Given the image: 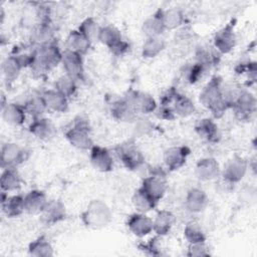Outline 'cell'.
<instances>
[{
  "label": "cell",
  "mask_w": 257,
  "mask_h": 257,
  "mask_svg": "<svg viewBox=\"0 0 257 257\" xmlns=\"http://www.w3.org/2000/svg\"><path fill=\"white\" fill-rule=\"evenodd\" d=\"M28 158V153L16 143H5L1 148V168H16Z\"/></svg>",
  "instance_id": "obj_11"
},
{
  "label": "cell",
  "mask_w": 257,
  "mask_h": 257,
  "mask_svg": "<svg viewBox=\"0 0 257 257\" xmlns=\"http://www.w3.org/2000/svg\"><path fill=\"white\" fill-rule=\"evenodd\" d=\"M207 70L198 62H193V63H189L187 65H185L181 71L182 77L183 79L190 83V84H194L196 83L200 78H202V76L204 75V73Z\"/></svg>",
  "instance_id": "obj_43"
},
{
  "label": "cell",
  "mask_w": 257,
  "mask_h": 257,
  "mask_svg": "<svg viewBox=\"0 0 257 257\" xmlns=\"http://www.w3.org/2000/svg\"><path fill=\"white\" fill-rule=\"evenodd\" d=\"M186 254L189 257H205L209 256L211 253L206 242H199L189 244Z\"/></svg>",
  "instance_id": "obj_44"
},
{
  "label": "cell",
  "mask_w": 257,
  "mask_h": 257,
  "mask_svg": "<svg viewBox=\"0 0 257 257\" xmlns=\"http://www.w3.org/2000/svg\"><path fill=\"white\" fill-rule=\"evenodd\" d=\"M176 222L175 215L169 210H160L153 220V232L157 236L163 237L168 235Z\"/></svg>",
  "instance_id": "obj_28"
},
{
  "label": "cell",
  "mask_w": 257,
  "mask_h": 257,
  "mask_svg": "<svg viewBox=\"0 0 257 257\" xmlns=\"http://www.w3.org/2000/svg\"><path fill=\"white\" fill-rule=\"evenodd\" d=\"M3 120L11 125H22L26 119V110L23 104L16 102H7L1 108Z\"/></svg>",
  "instance_id": "obj_27"
},
{
  "label": "cell",
  "mask_w": 257,
  "mask_h": 257,
  "mask_svg": "<svg viewBox=\"0 0 257 257\" xmlns=\"http://www.w3.org/2000/svg\"><path fill=\"white\" fill-rule=\"evenodd\" d=\"M132 202L137 212L146 213V214L154 210L159 203L149 193H147L142 187H140L135 191L132 197Z\"/></svg>",
  "instance_id": "obj_33"
},
{
  "label": "cell",
  "mask_w": 257,
  "mask_h": 257,
  "mask_svg": "<svg viewBox=\"0 0 257 257\" xmlns=\"http://www.w3.org/2000/svg\"><path fill=\"white\" fill-rule=\"evenodd\" d=\"M91 41H89L82 33H80L77 29L71 30L65 40V45H66V50L72 51L75 53H78L80 55H85L90 46H91Z\"/></svg>",
  "instance_id": "obj_29"
},
{
  "label": "cell",
  "mask_w": 257,
  "mask_h": 257,
  "mask_svg": "<svg viewBox=\"0 0 257 257\" xmlns=\"http://www.w3.org/2000/svg\"><path fill=\"white\" fill-rule=\"evenodd\" d=\"M128 230L137 237H145L153 232V220L146 213H134L126 221Z\"/></svg>",
  "instance_id": "obj_17"
},
{
  "label": "cell",
  "mask_w": 257,
  "mask_h": 257,
  "mask_svg": "<svg viewBox=\"0 0 257 257\" xmlns=\"http://www.w3.org/2000/svg\"><path fill=\"white\" fill-rule=\"evenodd\" d=\"M31 42L35 47L55 42V33L52 23H38L31 32Z\"/></svg>",
  "instance_id": "obj_24"
},
{
  "label": "cell",
  "mask_w": 257,
  "mask_h": 257,
  "mask_svg": "<svg viewBox=\"0 0 257 257\" xmlns=\"http://www.w3.org/2000/svg\"><path fill=\"white\" fill-rule=\"evenodd\" d=\"M48 203L46 194L41 190H31L24 196L25 212L28 214H41Z\"/></svg>",
  "instance_id": "obj_25"
},
{
  "label": "cell",
  "mask_w": 257,
  "mask_h": 257,
  "mask_svg": "<svg viewBox=\"0 0 257 257\" xmlns=\"http://www.w3.org/2000/svg\"><path fill=\"white\" fill-rule=\"evenodd\" d=\"M89 160L92 167L101 173L110 172L113 168V159L110 152L101 146L93 145L89 150Z\"/></svg>",
  "instance_id": "obj_16"
},
{
  "label": "cell",
  "mask_w": 257,
  "mask_h": 257,
  "mask_svg": "<svg viewBox=\"0 0 257 257\" xmlns=\"http://www.w3.org/2000/svg\"><path fill=\"white\" fill-rule=\"evenodd\" d=\"M141 187L158 202L165 196L168 189L166 172L162 168L154 169L143 179Z\"/></svg>",
  "instance_id": "obj_9"
},
{
  "label": "cell",
  "mask_w": 257,
  "mask_h": 257,
  "mask_svg": "<svg viewBox=\"0 0 257 257\" xmlns=\"http://www.w3.org/2000/svg\"><path fill=\"white\" fill-rule=\"evenodd\" d=\"M82 224L89 229H101L112 220V212L108 205L99 199L91 200L80 214Z\"/></svg>",
  "instance_id": "obj_3"
},
{
  "label": "cell",
  "mask_w": 257,
  "mask_h": 257,
  "mask_svg": "<svg viewBox=\"0 0 257 257\" xmlns=\"http://www.w3.org/2000/svg\"><path fill=\"white\" fill-rule=\"evenodd\" d=\"M63 52L56 41L44 46L36 47L35 57L30 65L31 73L35 77H42L51 71L58 64H61Z\"/></svg>",
  "instance_id": "obj_2"
},
{
  "label": "cell",
  "mask_w": 257,
  "mask_h": 257,
  "mask_svg": "<svg viewBox=\"0 0 257 257\" xmlns=\"http://www.w3.org/2000/svg\"><path fill=\"white\" fill-rule=\"evenodd\" d=\"M162 19L166 30H174L180 28L185 23V14L182 9L172 7L169 9H162Z\"/></svg>",
  "instance_id": "obj_35"
},
{
  "label": "cell",
  "mask_w": 257,
  "mask_h": 257,
  "mask_svg": "<svg viewBox=\"0 0 257 257\" xmlns=\"http://www.w3.org/2000/svg\"><path fill=\"white\" fill-rule=\"evenodd\" d=\"M48 110L65 112L68 109V98L56 89H47L41 93Z\"/></svg>",
  "instance_id": "obj_30"
},
{
  "label": "cell",
  "mask_w": 257,
  "mask_h": 257,
  "mask_svg": "<svg viewBox=\"0 0 257 257\" xmlns=\"http://www.w3.org/2000/svg\"><path fill=\"white\" fill-rule=\"evenodd\" d=\"M118 160L130 171H138L145 164V156L134 141H126L114 148Z\"/></svg>",
  "instance_id": "obj_6"
},
{
  "label": "cell",
  "mask_w": 257,
  "mask_h": 257,
  "mask_svg": "<svg viewBox=\"0 0 257 257\" xmlns=\"http://www.w3.org/2000/svg\"><path fill=\"white\" fill-rule=\"evenodd\" d=\"M22 69H23L22 64L17 59V57L14 56L13 54L7 56L3 60L2 65H1V70H2L3 76H4L5 80L8 82H13L14 80H16Z\"/></svg>",
  "instance_id": "obj_37"
},
{
  "label": "cell",
  "mask_w": 257,
  "mask_h": 257,
  "mask_svg": "<svg viewBox=\"0 0 257 257\" xmlns=\"http://www.w3.org/2000/svg\"><path fill=\"white\" fill-rule=\"evenodd\" d=\"M221 54L214 48V46H201L196 50L195 61L201 64L206 70L212 68L220 61Z\"/></svg>",
  "instance_id": "obj_34"
},
{
  "label": "cell",
  "mask_w": 257,
  "mask_h": 257,
  "mask_svg": "<svg viewBox=\"0 0 257 257\" xmlns=\"http://www.w3.org/2000/svg\"><path fill=\"white\" fill-rule=\"evenodd\" d=\"M165 30L166 28L162 19V9H158L154 14L148 17L142 25V31L147 38L161 37Z\"/></svg>",
  "instance_id": "obj_31"
},
{
  "label": "cell",
  "mask_w": 257,
  "mask_h": 257,
  "mask_svg": "<svg viewBox=\"0 0 257 257\" xmlns=\"http://www.w3.org/2000/svg\"><path fill=\"white\" fill-rule=\"evenodd\" d=\"M184 237L189 244L206 242L207 239L202 226L195 221L187 223V225L184 228Z\"/></svg>",
  "instance_id": "obj_40"
},
{
  "label": "cell",
  "mask_w": 257,
  "mask_h": 257,
  "mask_svg": "<svg viewBox=\"0 0 257 257\" xmlns=\"http://www.w3.org/2000/svg\"><path fill=\"white\" fill-rule=\"evenodd\" d=\"M248 163L247 161L240 156H234L231 158L224 166L221 171L223 180L228 184H237L239 183L247 173Z\"/></svg>",
  "instance_id": "obj_12"
},
{
  "label": "cell",
  "mask_w": 257,
  "mask_h": 257,
  "mask_svg": "<svg viewBox=\"0 0 257 257\" xmlns=\"http://www.w3.org/2000/svg\"><path fill=\"white\" fill-rule=\"evenodd\" d=\"M54 89L69 98L73 96L77 90V81L67 74H63L54 82Z\"/></svg>",
  "instance_id": "obj_41"
},
{
  "label": "cell",
  "mask_w": 257,
  "mask_h": 257,
  "mask_svg": "<svg viewBox=\"0 0 257 257\" xmlns=\"http://www.w3.org/2000/svg\"><path fill=\"white\" fill-rule=\"evenodd\" d=\"M90 125L87 119L76 116L64 130V137L74 148L87 151L92 148L93 141L90 136Z\"/></svg>",
  "instance_id": "obj_4"
},
{
  "label": "cell",
  "mask_w": 257,
  "mask_h": 257,
  "mask_svg": "<svg viewBox=\"0 0 257 257\" xmlns=\"http://www.w3.org/2000/svg\"><path fill=\"white\" fill-rule=\"evenodd\" d=\"M237 43V37L234 30V23H227L220 28L213 37V46L220 54L231 52Z\"/></svg>",
  "instance_id": "obj_10"
},
{
  "label": "cell",
  "mask_w": 257,
  "mask_h": 257,
  "mask_svg": "<svg viewBox=\"0 0 257 257\" xmlns=\"http://www.w3.org/2000/svg\"><path fill=\"white\" fill-rule=\"evenodd\" d=\"M191 150L187 146H175L168 148L163 155V161L170 172L180 170L187 163Z\"/></svg>",
  "instance_id": "obj_15"
},
{
  "label": "cell",
  "mask_w": 257,
  "mask_h": 257,
  "mask_svg": "<svg viewBox=\"0 0 257 257\" xmlns=\"http://www.w3.org/2000/svg\"><path fill=\"white\" fill-rule=\"evenodd\" d=\"M195 174L198 180L202 182H209L217 179L221 175V169L216 159L207 157L198 161Z\"/></svg>",
  "instance_id": "obj_18"
},
{
  "label": "cell",
  "mask_w": 257,
  "mask_h": 257,
  "mask_svg": "<svg viewBox=\"0 0 257 257\" xmlns=\"http://www.w3.org/2000/svg\"><path fill=\"white\" fill-rule=\"evenodd\" d=\"M160 105L173 110L176 116L180 117H188L196 111L194 101L175 87H170L165 91L160 99Z\"/></svg>",
  "instance_id": "obj_5"
},
{
  "label": "cell",
  "mask_w": 257,
  "mask_h": 257,
  "mask_svg": "<svg viewBox=\"0 0 257 257\" xmlns=\"http://www.w3.org/2000/svg\"><path fill=\"white\" fill-rule=\"evenodd\" d=\"M124 96L128 99L138 113L149 114L156 111L158 107L156 99L148 92L131 89L125 93Z\"/></svg>",
  "instance_id": "obj_14"
},
{
  "label": "cell",
  "mask_w": 257,
  "mask_h": 257,
  "mask_svg": "<svg viewBox=\"0 0 257 257\" xmlns=\"http://www.w3.org/2000/svg\"><path fill=\"white\" fill-rule=\"evenodd\" d=\"M1 209L8 218H16L25 212L24 196L12 195L1 191Z\"/></svg>",
  "instance_id": "obj_19"
},
{
  "label": "cell",
  "mask_w": 257,
  "mask_h": 257,
  "mask_svg": "<svg viewBox=\"0 0 257 257\" xmlns=\"http://www.w3.org/2000/svg\"><path fill=\"white\" fill-rule=\"evenodd\" d=\"M66 218L65 205L60 200L48 201L41 213V220L45 225L51 226L63 221Z\"/></svg>",
  "instance_id": "obj_21"
},
{
  "label": "cell",
  "mask_w": 257,
  "mask_h": 257,
  "mask_svg": "<svg viewBox=\"0 0 257 257\" xmlns=\"http://www.w3.org/2000/svg\"><path fill=\"white\" fill-rule=\"evenodd\" d=\"M256 97L248 90H240L231 106L236 118L241 121L252 120L256 113Z\"/></svg>",
  "instance_id": "obj_8"
},
{
  "label": "cell",
  "mask_w": 257,
  "mask_h": 257,
  "mask_svg": "<svg viewBox=\"0 0 257 257\" xmlns=\"http://www.w3.org/2000/svg\"><path fill=\"white\" fill-rule=\"evenodd\" d=\"M28 254L34 257H51L54 255V250L49 240L42 235L28 245Z\"/></svg>",
  "instance_id": "obj_36"
},
{
  "label": "cell",
  "mask_w": 257,
  "mask_h": 257,
  "mask_svg": "<svg viewBox=\"0 0 257 257\" xmlns=\"http://www.w3.org/2000/svg\"><path fill=\"white\" fill-rule=\"evenodd\" d=\"M29 133L40 141H49L55 135V127L49 118L44 116L33 117L28 126Z\"/></svg>",
  "instance_id": "obj_22"
},
{
  "label": "cell",
  "mask_w": 257,
  "mask_h": 257,
  "mask_svg": "<svg viewBox=\"0 0 257 257\" xmlns=\"http://www.w3.org/2000/svg\"><path fill=\"white\" fill-rule=\"evenodd\" d=\"M2 170L0 177L1 191L10 193L19 190L21 188L22 179L16 168H6Z\"/></svg>",
  "instance_id": "obj_32"
},
{
  "label": "cell",
  "mask_w": 257,
  "mask_h": 257,
  "mask_svg": "<svg viewBox=\"0 0 257 257\" xmlns=\"http://www.w3.org/2000/svg\"><path fill=\"white\" fill-rule=\"evenodd\" d=\"M209 204V197L207 193L200 188H192L187 192L185 198V205L191 213L203 212Z\"/></svg>",
  "instance_id": "obj_23"
},
{
  "label": "cell",
  "mask_w": 257,
  "mask_h": 257,
  "mask_svg": "<svg viewBox=\"0 0 257 257\" xmlns=\"http://www.w3.org/2000/svg\"><path fill=\"white\" fill-rule=\"evenodd\" d=\"M97 40L115 56L125 54L130 48V44L122 38L119 29L113 25L101 26Z\"/></svg>",
  "instance_id": "obj_7"
},
{
  "label": "cell",
  "mask_w": 257,
  "mask_h": 257,
  "mask_svg": "<svg viewBox=\"0 0 257 257\" xmlns=\"http://www.w3.org/2000/svg\"><path fill=\"white\" fill-rule=\"evenodd\" d=\"M61 65L65 74L74 78L76 81H83L85 79V70L82 55L65 50L62 55Z\"/></svg>",
  "instance_id": "obj_13"
},
{
  "label": "cell",
  "mask_w": 257,
  "mask_h": 257,
  "mask_svg": "<svg viewBox=\"0 0 257 257\" xmlns=\"http://www.w3.org/2000/svg\"><path fill=\"white\" fill-rule=\"evenodd\" d=\"M200 102L215 118H220L230 107L223 93V80L220 76H213L200 93Z\"/></svg>",
  "instance_id": "obj_1"
},
{
  "label": "cell",
  "mask_w": 257,
  "mask_h": 257,
  "mask_svg": "<svg viewBox=\"0 0 257 257\" xmlns=\"http://www.w3.org/2000/svg\"><path fill=\"white\" fill-rule=\"evenodd\" d=\"M167 43L162 37L146 38L142 45V56L144 58H155L165 50Z\"/></svg>",
  "instance_id": "obj_38"
},
{
  "label": "cell",
  "mask_w": 257,
  "mask_h": 257,
  "mask_svg": "<svg viewBox=\"0 0 257 257\" xmlns=\"http://www.w3.org/2000/svg\"><path fill=\"white\" fill-rule=\"evenodd\" d=\"M153 128V123L147 118H137L136 119V132L138 136H144L150 133Z\"/></svg>",
  "instance_id": "obj_46"
},
{
  "label": "cell",
  "mask_w": 257,
  "mask_h": 257,
  "mask_svg": "<svg viewBox=\"0 0 257 257\" xmlns=\"http://www.w3.org/2000/svg\"><path fill=\"white\" fill-rule=\"evenodd\" d=\"M196 134L208 143H217L220 140V132L218 124L209 117L199 119L195 124Z\"/></svg>",
  "instance_id": "obj_26"
},
{
  "label": "cell",
  "mask_w": 257,
  "mask_h": 257,
  "mask_svg": "<svg viewBox=\"0 0 257 257\" xmlns=\"http://www.w3.org/2000/svg\"><path fill=\"white\" fill-rule=\"evenodd\" d=\"M27 114H30L32 117L43 116V113L47 110L46 104L43 100L41 94H36L30 96L23 104Z\"/></svg>",
  "instance_id": "obj_39"
},
{
  "label": "cell",
  "mask_w": 257,
  "mask_h": 257,
  "mask_svg": "<svg viewBox=\"0 0 257 257\" xmlns=\"http://www.w3.org/2000/svg\"><path fill=\"white\" fill-rule=\"evenodd\" d=\"M110 113L114 119L121 122H134L138 118V112L125 96L112 102Z\"/></svg>",
  "instance_id": "obj_20"
},
{
  "label": "cell",
  "mask_w": 257,
  "mask_h": 257,
  "mask_svg": "<svg viewBox=\"0 0 257 257\" xmlns=\"http://www.w3.org/2000/svg\"><path fill=\"white\" fill-rule=\"evenodd\" d=\"M101 26L98 25V22L93 17H87L82 20L77 27V30L82 33L89 41H94L98 39V34Z\"/></svg>",
  "instance_id": "obj_42"
},
{
  "label": "cell",
  "mask_w": 257,
  "mask_h": 257,
  "mask_svg": "<svg viewBox=\"0 0 257 257\" xmlns=\"http://www.w3.org/2000/svg\"><path fill=\"white\" fill-rule=\"evenodd\" d=\"M140 249L142 251H144V253L147 254V255H152V256L161 255V251H160V248H159L157 237L149 240L147 243H142L140 245Z\"/></svg>",
  "instance_id": "obj_45"
}]
</instances>
